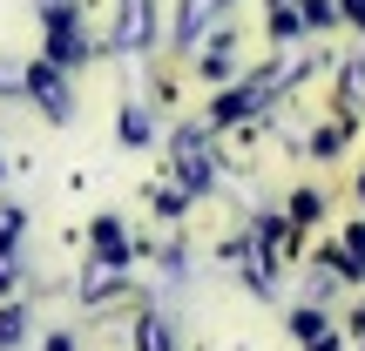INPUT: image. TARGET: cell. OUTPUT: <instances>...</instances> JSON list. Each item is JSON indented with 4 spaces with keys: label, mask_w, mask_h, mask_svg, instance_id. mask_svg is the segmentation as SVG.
<instances>
[{
    "label": "cell",
    "mask_w": 365,
    "mask_h": 351,
    "mask_svg": "<svg viewBox=\"0 0 365 351\" xmlns=\"http://www.w3.org/2000/svg\"><path fill=\"white\" fill-rule=\"evenodd\" d=\"M48 61L54 68L81 61V34H75V7H68V0H48Z\"/></svg>",
    "instance_id": "obj_1"
},
{
    "label": "cell",
    "mask_w": 365,
    "mask_h": 351,
    "mask_svg": "<svg viewBox=\"0 0 365 351\" xmlns=\"http://www.w3.org/2000/svg\"><path fill=\"white\" fill-rule=\"evenodd\" d=\"M27 88H34V102L48 108L54 122H68V81H61V68H54V61H34V68H27Z\"/></svg>",
    "instance_id": "obj_2"
},
{
    "label": "cell",
    "mask_w": 365,
    "mask_h": 351,
    "mask_svg": "<svg viewBox=\"0 0 365 351\" xmlns=\"http://www.w3.org/2000/svg\"><path fill=\"white\" fill-rule=\"evenodd\" d=\"M176 156H182V189H210V149H203V135L182 129L176 135Z\"/></svg>",
    "instance_id": "obj_3"
},
{
    "label": "cell",
    "mask_w": 365,
    "mask_h": 351,
    "mask_svg": "<svg viewBox=\"0 0 365 351\" xmlns=\"http://www.w3.org/2000/svg\"><path fill=\"white\" fill-rule=\"evenodd\" d=\"M264 95H271L264 81H250V88H230V95H223L217 108H210V115H217V122H244L250 108H264Z\"/></svg>",
    "instance_id": "obj_4"
},
{
    "label": "cell",
    "mask_w": 365,
    "mask_h": 351,
    "mask_svg": "<svg viewBox=\"0 0 365 351\" xmlns=\"http://www.w3.org/2000/svg\"><path fill=\"white\" fill-rule=\"evenodd\" d=\"M95 250H102L108 271H122V263H129V243H122V223H115V216H95Z\"/></svg>",
    "instance_id": "obj_5"
},
{
    "label": "cell",
    "mask_w": 365,
    "mask_h": 351,
    "mask_svg": "<svg viewBox=\"0 0 365 351\" xmlns=\"http://www.w3.org/2000/svg\"><path fill=\"white\" fill-rule=\"evenodd\" d=\"M223 0H182V21H176V41H196V27L210 21V14H217Z\"/></svg>",
    "instance_id": "obj_6"
},
{
    "label": "cell",
    "mask_w": 365,
    "mask_h": 351,
    "mask_svg": "<svg viewBox=\"0 0 365 351\" xmlns=\"http://www.w3.org/2000/svg\"><path fill=\"white\" fill-rule=\"evenodd\" d=\"M135 351H170V325L163 318H143L135 325Z\"/></svg>",
    "instance_id": "obj_7"
},
{
    "label": "cell",
    "mask_w": 365,
    "mask_h": 351,
    "mask_svg": "<svg viewBox=\"0 0 365 351\" xmlns=\"http://www.w3.org/2000/svg\"><path fill=\"white\" fill-rule=\"evenodd\" d=\"M318 216H325V203H318L312 189H298V196H291V223H298V230H312Z\"/></svg>",
    "instance_id": "obj_8"
},
{
    "label": "cell",
    "mask_w": 365,
    "mask_h": 351,
    "mask_svg": "<svg viewBox=\"0 0 365 351\" xmlns=\"http://www.w3.org/2000/svg\"><path fill=\"white\" fill-rule=\"evenodd\" d=\"M21 338H27V311L7 304V311H0V345H21Z\"/></svg>",
    "instance_id": "obj_9"
},
{
    "label": "cell",
    "mask_w": 365,
    "mask_h": 351,
    "mask_svg": "<svg viewBox=\"0 0 365 351\" xmlns=\"http://www.w3.org/2000/svg\"><path fill=\"white\" fill-rule=\"evenodd\" d=\"M298 14H304V27H331V21H339L331 0H298Z\"/></svg>",
    "instance_id": "obj_10"
},
{
    "label": "cell",
    "mask_w": 365,
    "mask_h": 351,
    "mask_svg": "<svg viewBox=\"0 0 365 351\" xmlns=\"http://www.w3.org/2000/svg\"><path fill=\"white\" fill-rule=\"evenodd\" d=\"M298 21H304V14L291 7V0H277V7H271V27H277V34H298Z\"/></svg>",
    "instance_id": "obj_11"
},
{
    "label": "cell",
    "mask_w": 365,
    "mask_h": 351,
    "mask_svg": "<svg viewBox=\"0 0 365 351\" xmlns=\"http://www.w3.org/2000/svg\"><path fill=\"white\" fill-rule=\"evenodd\" d=\"M122 135H129V142H149V115H143V108H129V115H122Z\"/></svg>",
    "instance_id": "obj_12"
},
{
    "label": "cell",
    "mask_w": 365,
    "mask_h": 351,
    "mask_svg": "<svg viewBox=\"0 0 365 351\" xmlns=\"http://www.w3.org/2000/svg\"><path fill=\"white\" fill-rule=\"evenodd\" d=\"M14 236H21V209H0V250H7Z\"/></svg>",
    "instance_id": "obj_13"
},
{
    "label": "cell",
    "mask_w": 365,
    "mask_h": 351,
    "mask_svg": "<svg viewBox=\"0 0 365 351\" xmlns=\"http://www.w3.org/2000/svg\"><path fill=\"white\" fill-rule=\"evenodd\" d=\"M339 14H345L352 27H365V0H339Z\"/></svg>",
    "instance_id": "obj_14"
}]
</instances>
